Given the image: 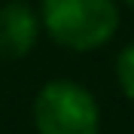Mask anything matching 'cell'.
<instances>
[{
    "mask_svg": "<svg viewBox=\"0 0 134 134\" xmlns=\"http://www.w3.org/2000/svg\"><path fill=\"white\" fill-rule=\"evenodd\" d=\"M40 21L58 46L92 52L119 31V6L113 0H43Z\"/></svg>",
    "mask_w": 134,
    "mask_h": 134,
    "instance_id": "obj_1",
    "label": "cell"
},
{
    "mask_svg": "<svg viewBox=\"0 0 134 134\" xmlns=\"http://www.w3.org/2000/svg\"><path fill=\"white\" fill-rule=\"evenodd\" d=\"M34 125L40 134H98L100 110L88 88L70 79H55L34 98Z\"/></svg>",
    "mask_w": 134,
    "mask_h": 134,
    "instance_id": "obj_2",
    "label": "cell"
},
{
    "mask_svg": "<svg viewBox=\"0 0 134 134\" xmlns=\"http://www.w3.org/2000/svg\"><path fill=\"white\" fill-rule=\"evenodd\" d=\"M125 3H128V6H134V0H125Z\"/></svg>",
    "mask_w": 134,
    "mask_h": 134,
    "instance_id": "obj_5",
    "label": "cell"
},
{
    "mask_svg": "<svg viewBox=\"0 0 134 134\" xmlns=\"http://www.w3.org/2000/svg\"><path fill=\"white\" fill-rule=\"evenodd\" d=\"M40 37V18L34 9L21 0H9L0 6V58L3 61H18L31 55Z\"/></svg>",
    "mask_w": 134,
    "mask_h": 134,
    "instance_id": "obj_3",
    "label": "cell"
},
{
    "mask_svg": "<svg viewBox=\"0 0 134 134\" xmlns=\"http://www.w3.org/2000/svg\"><path fill=\"white\" fill-rule=\"evenodd\" d=\"M116 79H119V88L134 100V43L122 49V55L116 58Z\"/></svg>",
    "mask_w": 134,
    "mask_h": 134,
    "instance_id": "obj_4",
    "label": "cell"
}]
</instances>
